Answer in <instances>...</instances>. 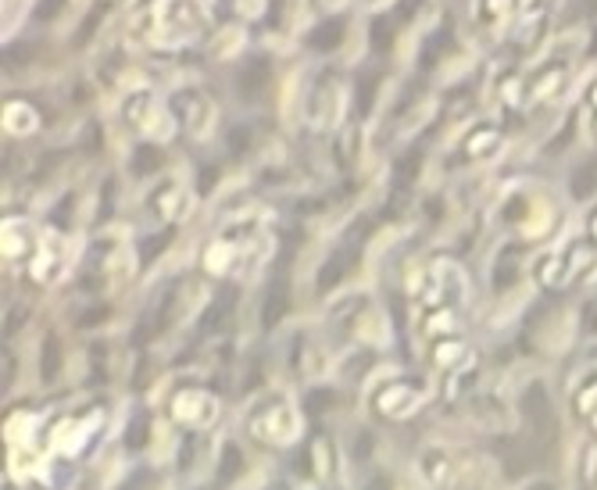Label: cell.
I'll use <instances>...</instances> for the list:
<instances>
[{
    "mask_svg": "<svg viewBox=\"0 0 597 490\" xmlns=\"http://www.w3.org/2000/svg\"><path fill=\"white\" fill-rule=\"evenodd\" d=\"M144 29L158 48H179V43L197 37V29H201V14H197V8L190 4V0H155L147 11Z\"/></svg>",
    "mask_w": 597,
    "mask_h": 490,
    "instance_id": "6da1fadb",
    "label": "cell"
},
{
    "mask_svg": "<svg viewBox=\"0 0 597 490\" xmlns=\"http://www.w3.org/2000/svg\"><path fill=\"white\" fill-rule=\"evenodd\" d=\"M126 118L136 129L147 133L150 140H168L172 136V108L150 90H136L126 97Z\"/></svg>",
    "mask_w": 597,
    "mask_h": 490,
    "instance_id": "7a4b0ae2",
    "label": "cell"
},
{
    "mask_svg": "<svg viewBox=\"0 0 597 490\" xmlns=\"http://www.w3.org/2000/svg\"><path fill=\"white\" fill-rule=\"evenodd\" d=\"M168 104H172V115H179V122L193 136H208L211 122H216V104H211L201 90H193V86L179 90V94H172V101H168Z\"/></svg>",
    "mask_w": 597,
    "mask_h": 490,
    "instance_id": "3957f363",
    "label": "cell"
},
{
    "mask_svg": "<svg viewBox=\"0 0 597 490\" xmlns=\"http://www.w3.org/2000/svg\"><path fill=\"white\" fill-rule=\"evenodd\" d=\"M176 416L190 426H205L211 416H216V402L208 394H179L176 397Z\"/></svg>",
    "mask_w": 597,
    "mask_h": 490,
    "instance_id": "277c9868",
    "label": "cell"
},
{
    "mask_svg": "<svg viewBox=\"0 0 597 490\" xmlns=\"http://www.w3.org/2000/svg\"><path fill=\"white\" fill-rule=\"evenodd\" d=\"M565 69H558V65H547V69H541L537 75H533V83L526 86V94H530V101H547V97H555L558 90H562V83H565Z\"/></svg>",
    "mask_w": 597,
    "mask_h": 490,
    "instance_id": "5b68a950",
    "label": "cell"
},
{
    "mask_svg": "<svg viewBox=\"0 0 597 490\" xmlns=\"http://www.w3.org/2000/svg\"><path fill=\"white\" fill-rule=\"evenodd\" d=\"M523 408H526V416L533 419V426H537L541 434L551 430V423H555V416H551V402H547V394H544L541 383H537V387H530V390H526Z\"/></svg>",
    "mask_w": 597,
    "mask_h": 490,
    "instance_id": "8992f818",
    "label": "cell"
},
{
    "mask_svg": "<svg viewBox=\"0 0 597 490\" xmlns=\"http://www.w3.org/2000/svg\"><path fill=\"white\" fill-rule=\"evenodd\" d=\"M36 112L29 108V104H22V101H11L8 108H4V126H8V133H14V136H25V133H33L36 129Z\"/></svg>",
    "mask_w": 597,
    "mask_h": 490,
    "instance_id": "52a82bcc",
    "label": "cell"
},
{
    "mask_svg": "<svg viewBox=\"0 0 597 490\" xmlns=\"http://www.w3.org/2000/svg\"><path fill=\"white\" fill-rule=\"evenodd\" d=\"M498 144H501V136L490 126H483V129H476V133L469 136V155L472 158H490L498 150Z\"/></svg>",
    "mask_w": 597,
    "mask_h": 490,
    "instance_id": "ba28073f",
    "label": "cell"
},
{
    "mask_svg": "<svg viewBox=\"0 0 597 490\" xmlns=\"http://www.w3.org/2000/svg\"><path fill=\"white\" fill-rule=\"evenodd\" d=\"M240 472H243V458H240V451H237V444H226L222 462H219V480H222V483H233Z\"/></svg>",
    "mask_w": 597,
    "mask_h": 490,
    "instance_id": "9c48e42d",
    "label": "cell"
},
{
    "mask_svg": "<svg viewBox=\"0 0 597 490\" xmlns=\"http://www.w3.org/2000/svg\"><path fill=\"white\" fill-rule=\"evenodd\" d=\"M465 358H469V351L458 341H448L443 347H437V362L440 365H458V362H465Z\"/></svg>",
    "mask_w": 597,
    "mask_h": 490,
    "instance_id": "30bf717a",
    "label": "cell"
},
{
    "mask_svg": "<svg viewBox=\"0 0 597 490\" xmlns=\"http://www.w3.org/2000/svg\"><path fill=\"white\" fill-rule=\"evenodd\" d=\"M509 11H512V0H483V4H480V14H483L486 22H494V25H498Z\"/></svg>",
    "mask_w": 597,
    "mask_h": 490,
    "instance_id": "8fae6325",
    "label": "cell"
},
{
    "mask_svg": "<svg viewBox=\"0 0 597 490\" xmlns=\"http://www.w3.org/2000/svg\"><path fill=\"white\" fill-rule=\"evenodd\" d=\"M61 369V351H57V341H48V355H43V376L54 379Z\"/></svg>",
    "mask_w": 597,
    "mask_h": 490,
    "instance_id": "7c38bea8",
    "label": "cell"
},
{
    "mask_svg": "<svg viewBox=\"0 0 597 490\" xmlns=\"http://www.w3.org/2000/svg\"><path fill=\"white\" fill-rule=\"evenodd\" d=\"M129 430H133V434H126V444H129V448H144V444H147V419L140 416V419H136V423L129 426Z\"/></svg>",
    "mask_w": 597,
    "mask_h": 490,
    "instance_id": "4fadbf2b",
    "label": "cell"
},
{
    "mask_svg": "<svg viewBox=\"0 0 597 490\" xmlns=\"http://www.w3.org/2000/svg\"><path fill=\"white\" fill-rule=\"evenodd\" d=\"M587 104H590V108L597 112V83H594V90H590V94H587Z\"/></svg>",
    "mask_w": 597,
    "mask_h": 490,
    "instance_id": "5bb4252c",
    "label": "cell"
},
{
    "mask_svg": "<svg viewBox=\"0 0 597 490\" xmlns=\"http://www.w3.org/2000/svg\"><path fill=\"white\" fill-rule=\"evenodd\" d=\"M594 240H597V216H594Z\"/></svg>",
    "mask_w": 597,
    "mask_h": 490,
    "instance_id": "9a60e30c",
    "label": "cell"
},
{
    "mask_svg": "<svg viewBox=\"0 0 597 490\" xmlns=\"http://www.w3.org/2000/svg\"><path fill=\"white\" fill-rule=\"evenodd\" d=\"M533 490H551V487H547V483H541V487H533Z\"/></svg>",
    "mask_w": 597,
    "mask_h": 490,
    "instance_id": "2e32d148",
    "label": "cell"
}]
</instances>
